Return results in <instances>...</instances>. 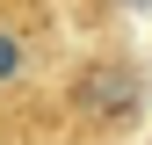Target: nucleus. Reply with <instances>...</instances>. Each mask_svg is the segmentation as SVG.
<instances>
[{
  "instance_id": "f257e3e1",
  "label": "nucleus",
  "mask_w": 152,
  "mask_h": 145,
  "mask_svg": "<svg viewBox=\"0 0 152 145\" xmlns=\"http://www.w3.org/2000/svg\"><path fill=\"white\" fill-rule=\"evenodd\" d=\"M72 109L94 123H130L145 109V80H138V65L130 58H94L80 80H72Z\"/></svg>"
},
{
  "instance_id": "f03ea898",
  "label": "nucleus",
  "mask_w": 152,
  "mask_h": 145,
  "mask_svg": "<svg viewBox=\"0 0 152 145\" xmlns=\"http://www.w3.org/2000/svg\"><path fill=\"white\" fill-rule=\"evenodd\" d=\"M22 58H29V51H22V36H15V29H0V87L22 72Z\"/></svg>"
},
{
  "instance_id": "7ed1b4c3",
  "label": "nucleus",
  "mask_w": 152,
  "mask_h": 145,
  "mask_svg": "<svg viewBox=\"0 0 152 145\" xmlns=\"http://www.w3.org/2000/svg\"><path fill=\"white\" fill-rule=\"evenodd\" d=\"M109 7H116V15H138V7H152V0H109Z\"/></svg>"
}]
</instances>
